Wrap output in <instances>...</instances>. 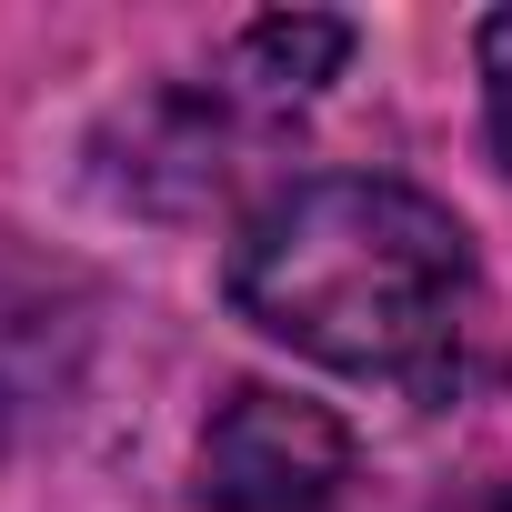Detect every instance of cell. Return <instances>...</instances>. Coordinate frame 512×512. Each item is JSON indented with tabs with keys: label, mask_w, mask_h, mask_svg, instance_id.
I'll list each match as a JSON object with an SVG mask.
<instances>
[{
	"label": "cell",
	"mask_w": 512,
	"mask_h": 512,
	"mask_svg": "<svg viewBox=\"0 0 512 512\" xmlns=\"http://www.w3.org/2000/svg\"><path fill=\"white\" fill-rule=\"evenodd\" d=\"M231 312L322 372L452 392L482 332L472 231L392 171H312L231 241Z\"/></svg>",
	"instance_id": "1"
},
{
	"label": "cell",
	"mask_w": 512,
	"mask_h": 512,
	"mask_svg": "<svg viewBox=\"0 0 512 512\" xmlns=\"http://www.w3.org/2000/svg\"><path fill=\"white\" fill-rule=\"evenodd\" d=\"M352 482V432L272 382H241L201 432V502L211 512H332Z\"/></svg>",
	"instance_id": "2"
},
{
	"label": "cell",
	"mask_w": 512,
	"mask_h": 512,
	"mask_svg": "<svg viewBox=\"0 0 512 512\" xmlns=\"http://www.w3.org/2000/svg\"><path fill=\"white\" fill-rule=\"evenodd\" d=\"M342 61H352V21H332V11H272L231 41V81L262 101H312Z\"/></svg>",
	"instance_id": "3"
},
{
	"label": "cell",
	"mask_w": 512,
	"mask_h": 512,
	"mask_svg": "<svg viewBox=\"0 0 512 512\" xmlns=\"http://www.w3.org/2000/svg\"><path fill=\"white\" fill-rule=\"evenodd\" d=\"M482 121H492V161L512 171V11L482 21Z\"/></svg>",
	"instance_id": "4"
},
{
	"label": "cell",
	"mask_w": 512,
	"mask_h": 512,
	"mask_svg": "<svg viewBox=\"0 0 512 512\" xmlns=\"http://www.w3.org/2000/svg\"><path fill=\"white\" fill-rule=\"evenodd\" d=\"M442 512H512V482H482V492H462V502H442Z\"/></svg>",
	"instance_id": "5"
}]
</instances>
